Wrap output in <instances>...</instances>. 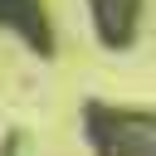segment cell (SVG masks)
Masks as SVG:
<instances>
[{"instance_id": "cell-1", "label": "cell", "mask_w": 156, "mask_h": 156, "mask_svg": "<svg viewBox=\"0 0 156 156\" xmlns=\"http://www.w3.org/2000/svg\"><path fill=\"white\" fill-rule=\"evenodd\" d=\"M83 132L93 156H156V112L93 102L83 112Z\"/></svg>"}, {"instance_id": "cell-2", "label": "cell", "mask_w": 156, "mask_h": 156, "mask_svg": "<svg viewBox=\"0 0 156 156\" xmlns=\"http://www.w3.org/2000/svg\"><path fill=\"white\" fill-rule=\"evenodd\" d=\"M0 24L15 29L34 54H54V34L44 20V0H0Z\"/></svg>"}, {"instance_id": "cell-3", "label": "cell", "mask_w": 156, "mask_h": 156, "mask_svg": "<svg viewBox=\"0 0 156 156\" xmlns=\"http://www.w3.org/2000/svg\"><path fill=\"white\" fill-rule=\"evenodd\" d=\"M136 10H141V0H93L98 39H102L107 49L132 44V34H136Z\"/></svg>"}, {"instance_id": "cell-4", "label": "cell", "mask_w": 156, "mask_h": 156, "mask_svg": "<svg viewBox=\"0 0 156 156\" xmlns=\"http://www.w3.org/2000/svg\"><path fill=\"white\" fill-rule=\"evenodd\" d=\"M0 156H15V141H5V151H0Z\"/></svg>"}]
</instances>
